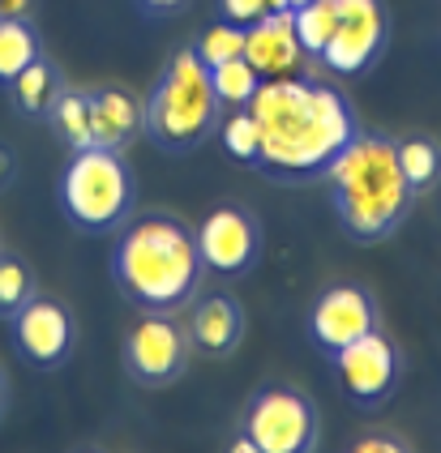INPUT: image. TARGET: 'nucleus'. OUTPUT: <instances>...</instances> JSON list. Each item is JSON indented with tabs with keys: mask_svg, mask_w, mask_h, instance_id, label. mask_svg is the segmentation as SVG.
<instances>
[{
	"mask_svg": "<svg viewBox=\"0 0 441 453\" xmlns=\"http://www.w3.org/2000/svg\"><path fill=\"white\" fill-rule=\"evenodd\" d=\"M249 111L261 128L258 167L270 180H317L360 133L352 103L326 81L261 77Z\"/></svg>",
	"mask_w": 441,
	"mask_h": 453,
	"instance_id": "1",
	"label": "nucleus"
},
{
	"mask_svg": "<svg viewBox=\"0 0 441 453\" xmlns=\"http://www.w3.org/2000/svg\"><path fill=\"white\" fill-rule=\"evenodd\" d=\"M197 231L176 214H142L112 249V278L125 300L146 312L181 308L202 282Z\"/></svg>",
	"mask_w": 441,
	"mask_h": 453,
	"instance_id": "2",
	"label": "nucleus"
},
{
	"mask_svg": "<svg viewBox=\"0 0 441 453\" xmlns=\"http://www.w3.org/2000/svg\"><path fill=\"white\" fill-rule=\"evenodd\" d=\"M326 184L343 231L364 244L398 231L415 202V188L394 154V137L382 133H356L352 146L326 167Z\"/></svg>",
	"mask_w": 441,
	"mask_h": 453,
	"instance_id": "3",
	"label": "nucleus"
},
{
	"mask_svg": "<svg viewBox=\"0 0 441 453\" xmlns=\"http://www.w3.org/2000/svg\"><path fill=\"white\" fill-rule=\"evenodd\" d=\"M219 116L223 107L210 86V65L193 48H181L142 103V133L163 154H193L210 142Z\"/></svg>",
	"mask_w": 441,
	"mask_h": 453,
	"instance_id": "4",
	"label": "nucleus"
},
{
	"mask_svg": "<svg viewBox=\"0 0 441 453\" xmlns=\"http://www.w3.org/2000/svg\"><path fill=\"white\" fill-rule=\"evenodd\" d=\"M60 205L65 219L81 231H107L120 226L133 210V176L120 150L86 146L74 150L65 176H60Z\"/></svg>",
	"mask_w": 441,
	"mask_h": 453,
	"instance_id": "5",
	"label": "nucleus"
},
{
	"mask_svg": "<svg viewBox=\"0 0 441 453\" xmlns=\"http://www.w3.org/2000/svg\"><path fill=\"white\" fill-rule=\"evenodd\" d=\"M244 432L258 445V453H309L317 449L321 424H317V406L300 389L275 385L249 403Z\"/></svg>",
	"mask_w": 441,
	"mask_h": 453,
	"instance_id": "6",
	"label": "nucleus"
},
{
	"mask_svg": "<svg viewBox=\"0 0 441 453\" xmlns=\"http://www.w3.org/2000/svg\"><path fill=\"white\" fill-rule=\"evenodd\" d=\"M338 4V26L335 39L317 56L330 73L356 77L373 69L390 43V13L382 0H335Z\"/></svg>",
	"mask_w": 441,
	"mask_h": 453,
	"instance_id": "7",
	"label": "nucleus"
},
{
	"mask_svg": "<svg viewBox=\"0 0 441 453\" xmlns=\"http://www.w3.org/2000/svg\"><path fill=\"white\" fill-rule=\"evenodd\" d=\"M189 364V334L176 317L167 312H146L142 321H133L125 334V368L137 385L159 389L172 385Z\"/></svg>",
	"mask_w": 441,
	"mask_h": 453,
	"instance_id": "8",
	"label": "nucleus"
},
{
	"mask_svg": "<svg viewBox=\"0 0 441 453\" xmlns=\"http://www.w3.org/2000/svg\"><path fill=\"white\" fill-rule=\"evenodd\" d=\"M197 252H202V265L214 274H249L261 257V223L244 205H219L197 226Z\"/></svg>",
	"mask_w": 441,
	"mask_h": 453,
	"instance_id": "9",
	"label": "nucleus"
},
{
	"mask_svg": "<svg viewBox=\"0 0 441 453\" xmlns=\"http://www.w3.org/2000/svg\"><path fill=\"white\" fill-rule=\"evenodd\" d=\"M330 359H335L338 377H343L347 398L360 406H382L398 389V377H403V359H398L394 342L382 329H368L364 338L347 342Z\"/></svg>",
	"mask_w": 441,
	"mask_h": 453,
	"instance_id": "10",
	"label": "nucleus"
},
{
	"mask_svg": "<svg viewBox=\"0 0 441 453\" xmlns=\"http://www.w3.org/2000/svg\"><path fill=\"white\" fill-rule=\"evenodd\" d=\"M368 329H377V303L364 287H352V282L321 291L309 312V334L326 355L343 351L347 342L364 338Z\"/></svg>",
	"mask_w": 441,
	"mask_h": 453,
	"instance_id": "11",
	"label": "nucleus"
},
{
	"mask_svg": "<svg viewBox=\"0 0 441 453\" xmlns=\"http://www.w3.org/2000/svg\"><path fill=\"white\" fill-rule=\"evenodd\" d=\"M13 342H18L22 359L39 364V368L65 364V355L74 351V321H69L65 303L48 300V296H30L13 317Z\"/></svg>",
	"mask_w": 441,
	"mask_h": 453,
	"instance_id": "12",
	"label": "nucleus"
},
{
	"mask_svg": "<svg viewBox=\"0 0 441 453\" xmlns=\"http://www.w3.org/2000/svg\"><path fill=\"white\" fill-rule=\"evenodd\" d=\"M184 334H189V351L210 355V359H228L244 338V308L228 291H210V296L193 303Z\"/></svg>",
	"mask_w": 441,
	"mask_h": 453,
	"instance_id": "13",
	"label": "nucleus"
},
{
	"mask_svg": "<svg viewBox=\"0 0 441 453\" xmlns=\"http://www.w3.org/2000/svg\"><path fill=\"white\" fill-rule=\"evenodd\" d=\"M244 60H249L261 77H287L300 69L305 48H300V39H296L291 9H275V13L258 18L253 26H244Z\"/></svg>",
	"mask_w": 441,
	"mask_h": 453,
	"instance_id": "14",
	"label": "nucleus"
},
{
	"mask_svg": "<svg viewBox=\"0 0 441 453\" xmlns=\"http://www.w3.org/2000/svg\"><path fill=\"white\" fill-rule=\"evenodd\" d=\"M86 99H90V133H95V146L125 150L133 137L142 133V99L129 95L125 86L86 90Z\"/></svg>",
	"mask_w": 441,
	"mask_h": 453,
	"instance_id": "15",
	"label": "nucleus"
},
{
	"mask_svg": "<svg viewBox=\"0 0 441 453\" xmlns=\"http://www.w3.org/2000/svg\"><path fill=\"white\" fill-rule=\"evenodd\" d=\"M9 90H13V99H18V107H22L27 116H48L56 95H60L65 86H60V73H56L52 60L35 56L27 69L9 81Z\"/></svg>",
	"mask_w": 441,
	"mask_h": 453,
	"instance_id": "16",
	"label": "nucleus"
},
{
	"mask_svg": "<svg viewBox=\"0 0 441 453\" xmlns=\"http://www.w3.org/2000/svg\"><path fill=\"white\" fill-rule=\"evenodd\" d=\"M48 120H52V128L60 133V142H65L69 150L95 146V133H90V99H86V90H60L56 103H52V111H48Z\"/></svg>",
	"mask_w": 441,
	"mask_h": 453,
	"instance_id": "17",
	"label": "nucleus"
},
{
	"mask_svg": "<svg viewBox=\"0 0 441 453\" xmlns=\"http://www.w3.org/2000/svg\"><path fill=\"white\" fill-rule=\"evenodd\" d=\"M210 86H214L219 107H223V111H236V107H249V99L258 95L261 73L244 56H236V60H223V65H210Z\"/></svg>",
	"mask_w": 441,
	"mask_h": 453,
	"instance_id": "18",
	"label": "nucleus"
},
{
	"mask_svg": "<svg viewBox=\"0 0 441 453\" xmlns=\"http://www.w3.org/2000/svg\"><path fill=\"white\" fill-rule=\"evenodd\" d=\"M394 154H398V167L415 188V197L429 193L441 180V146L433 137H403V142H394Z\"/></svg>",
	"mask_w": 441,
	"mask_h": 453,
	"instance_id": "19",
	"label": "nucleus"
},
{
	"mask_svg": "<svg viewBox=\"0 0 441 453\" xmlns=\"http://www.w3.org/2000/svg\"><path fill=\"white\" fill-rule=\"evenodd\" d=\"M291 26H296V39L305 56H321L326 43L335 39V26H338V4L335 0H305L291 9Z\"/></svg>",
	"mask_w": 441,
	"mask_h": 453,
	"instance_id": "20",
	"label": "nucleus"
},
{
	"mask_svg": "<svg viewBox=\"0 0 441 453\" xmlns=\"http://www.w3.org/2000/svg\"><path fill=\"white\" fill-rule=\"evenodd\" d=\"M39 51V35L27 18H0V81L9 86Z\"/></svg>",
	"mask_w": 441,
	"mask_h": 453,
	"instance_id": "21",
	"label": "nucleus"
},
{
	"mask_svg": "<svg viewBox=\"0 0 441 453\" xmlns=\"http://www.w3.org/2000/svg\"><path fill=\"white\" fill-rule=\"evenodd\" d=\"M219 142H223V150L232 154V158H240V163H258V146H261V128L258 120H253V111L249 107H236V111H228V116H219Z\"/></svg>",
	"mask_w": 441,
	"mask_h": 453,
	"instance_id": "22",
	"label": "nucleus"
},
{
	"mask_svg": "<svg viewBox=\"0 0 441 453\" xmlns=\"http://www.w3.org/2000/svg\"><path fill=\"white\" fill-rule=\"evenodd\" d=\"M35 296V278H30V265L18 257L13 249H0V317L13 321L18 308Z\"/></svg>",
	"mask_w": 441,
	"mask_h": 453,
	"instance_id": "23",
	"label": "nucleus"
},
{
	"mask_svg": "<svg viewBox=\"0 0 441 453\" xmlns=\"http://www.w3.org/2000/svg\"><path fill=\"white\" fill-rule=\"evenodd\" d=\"M193 51H197L206 65H223V60L244 56V26L228 22V18H223L219 26H206V30H202V39L193 43Z\"/></svg>",
	"mask_w": 441,
	"mask_h": 453,
	"instance_id": "24",
	"label": "nucleus"
},
{
	"mask_svg": "<svg viewBox=\"0 0 441 453\" xmlns=\"http://www.w3.org/2000/svg\"><path fill=\"white\" fill-rule=\"evenodd\" d=\"M223 18L236 26H253L258 18L275 13V9H291V0H219Z\"/></svg>",
	"mask_w": 441,
	"mask_h": 453,
	"instance_id": "25",
	"label": "nucleus"
},
{
	"mask_svg": "<svg viewBox=\"0 0 441 453\" xmlns=\"http://www.w3.org/2000/svg\"><path fill=\"white\" fill-rule=\"evenodd\" d=\"M412 445L403 436H386V432H373V436H360L356 441V453H407Z\"/></svg>",
	"mask_w": 441,
	"mask_h": 453,
	"instance_id": "26",
	"label": "nucleus"
},
{
	"mask_svg": "<svg viewBox=\"0 0 441 453\" xmlns=\"http://www.w3.org/2000/svg\"><path fill=\"white\" fill-rule=\"evenodd\" d=\"M189 0H137V9L146 13V18H172V13H181Z\"/></svg>",
	"mask_w": 441,
	"mask_h": 453,
	"instance_id": "27",
	"label": "nucleus"
},
{
	"mask_svg": "<svg viewBox=\"0 0 441 453\" xmlns=\"http://www.w3.org/2000/svg\"><path fill=\"white\" fill-rule=\"evenodd\" d=\"M30 0H0V18H27Z\"/></svg>",
	"mask_w": 441,
	"mask_h": 453,
	"instance_id": "28",
	"label": "nucleus"
},
{
	"mask_svg": "<svg viewBox=\"0 0 441 453\" xmlns=\"http://www.w3.org/2000/svg\"><path fill=\"white\" fill-rule=\"evenodd\" d=\"M13 167H18V163H13V150H4V146H0V188L13 180Z\"/></svg>",
	"mask_w": 441,
	"mask_h": 453,
	"instance_id": "29",
	"label": "nucleus"
},
{
	"mask_svg": "<svg viewBox=\"0 0 441 453\" xmlns=\"http://www.w3.org/2000/svg\"><path fill=\"white\" fill-rule=\"evenodd\" d=\"M0 415H4V380H0Z\"/></svg>",
	"mask_w": 441,
	"mask_h": 453,
	"instance_id": "30",
	"label": "nucleus"
},
{
	"mask_svg": "<svg viewBox=\"0 0 441 453\" xmlns=\"http://www.w3.org/2000/svg\"><path fill=\"white\" fill-rule=\"evenodd\" d=\"M296 4H305V0H291V9H296Z\"/></svg>",
	"mask_w": 441,
	"mask_h": 453,
	"instance_id": "31",
	"label": "nucleus"
}]
</instances>
